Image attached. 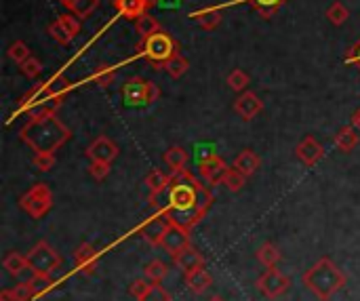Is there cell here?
<instances>
[{
	"label": "cell",
	"instance_id": "6da1fadb",
	"mask_svg": "<svg viewBox=\"0 0 360 301\" xmlns=\"http://www.w3.org/2000/svg\"><path fill=\"white\" fill-rule=\"evenodd\" d=\"M150 205L167 215L173 226L190 232L207 217L213 194L188 169H181L171 173V186L162 194L150 196Z\"/></svg>",
	"mask_w": 360,
	"mask_h": 301
},
{
	"label": "cell",
	"instance_id": "7a4b0ae2",
	"mask_svg": "<svg viewBox=\"0 0 360 301\" xmlns=\"http://www.w3.org/2000/svg\"><path fill=\"white\" fill-rule=\"evenodd\" d=\"M70 91V80L63 74H55L53 78L32 87L17 105L19 114H27L30 118L53 116L61 108L65 93Z\"/></svg>",
	"mask_w": 360,
	"mask_h": 301
},
{
	"label": "cell",
	"instance_id": "3957f363",
	"mask_svg": "<svg viewBox=\"0 0 360 301\" xmlns=\"http://www.w3.org/2000/svg\"><path fill=\"white\" fill-rule=\"evenodd\" d=\"M70 137L72 131L55 114L44 118H30L19 131V139L27 143L36 154H55Z\"/></svg>",
	"mask_w": 360,
	"mask_h": 301
},
{
	"label": "cell",
	"instance_id": "277c9868",
	"mask_svg": "<svg viewBox=\"0 0 360 301\" xmlns=\"http://www.w3.org/2000/svg\"><path fill=\"white\" fill-rule=\"evenodd\" d=\"M302 283L321 301H331V297L346 287V274L329 257H321L304 276Z\"/></svg>",
	"mask_w": 360,
	"mask_h": 301
},
{
	"label": "cell",
	"instance_id": "5b68a950",
	"mask_svg": "<svg viewBox=\"0 0 360 301\" xmlns=\"http://www.w3.org/2000/svg\"><path fill=\"white\" fill-rule=\"evenodd\" d=\"M177 53H179L177 40L165 30H160L148 38H141L137 44V57L148 61L154 70H165L167 61L173 59Z\"/></svg>",
	"mask_w": 360,
	"mask_h": 301
},
{
	"label": "cell",
	"instance_id": "8992f818",
	"mask_svg": "<svg viewBox=\"0 0 360 301\" xmlns=\"http://www.w3.org/2000/svg\"><path fill=\"white\" fill-rule=\"evenodd\" d=\"M19 207H21L32 219L44 217V215L53 209V192H51L49 184H44V181L34 184V186L19 198Z\"/></svg>",
	"mask_w": 360,
	"mask_h": 301
},
{
	"label": "cell",
	"instance_id": "52a82bcc",
	"mask_svg": "<svg viewBox=\"0 0 360 301\" xmlns=\"http://www.w3.org/2000/svg\"><path fill=\"white\" fill-rule=\"evenodd\" d=\"M27 262H30V268H32L34 274L51 276V274L61 266V255H59L46 241H40V243H36V245L30 249Z\"/></svg>",
	"mask_w": 360,
	"mask_h": 301
},
{
	"label": "cell",
	"instance_id": "ba28073f",
	"mask_svg": "<svg viewBox=\"0 0 360 301\" xmlns=\"http://www.w3.org/2000/svg\"><path fill=\"white\" fill-rule=\"evenodd\" d=\"M255 287H257V291H259L264 297L276 300V297H281V295H285V293L289 291L291 278H289L287 274H283L281 270H276V268H268V270L257 278Z\"/></svg>",
	"mask_w": 360,
	"mask_h": 301
},
{
	"label": "cell",
	"instance_id": "9c48e42d",
	"mask_svg": "<svg viewBox=\"0 0 360 301\" xmlns=\"http://www.w3.org/2000/svg\"><path fill=\"white\" fill-rule=\"evenodd\" d=\"M171 226L173 224L169 222V217L158 213V215H152L150 219H146L139 226V236H143V241L150 243L152 247H160V243H162V238H165V234L169 232Z\"/></svg>",
	"mask_w": 360,
	"mask_h": 301
},
{
	"label": "cell",
	"instance_id": "30bf717a",
	"mask_svg": "<svg viewBox=\"0 0 360 301\" xmlns=\"http://www.w3.org/2000/svg\"><path fill=\"white\" fill-rule=\"evenodd\" d=\"M228 171V165L226 160L219 156V154H207L205 158H200L198 162V175L211 184V186H219L224 184V175Z\"/></svg>",
	"mask_w": 360,
	"mask_h": 301
},
{
	"label": "cell",
	"instance_id": "8fae6325",
	"mask_svg": "<svg viewBox=\"0 0 360 301\" xmlns=\"http://www.w3.org/2000/svg\"><path fill=\"white\" fill-rule=\"evenodd\" d=\"M91 160H101V162H114L116 158H118V154H120V148L108 137V135H99V137H95L91 143H89V148H86V152H84Z\"/></svg>",
	"mask_w": 360,
	"mask_h": 301
},
{
	"label": "cell",
	"instance_id": "7c38bea8",
	"mask_svg": "<svg viewBox=\"0 0 360 301\" xmlns=\"http://www.w3.org/2000/svg\"><path fill=\"white\" fill-rule=\"evenodd\" d=\"M262 110H264V101H262V97L257 95V93H253V91H243L238 97H236V101H234V112L243 118V120H253L257 114H262Z\"/></svg>",
	"mask_w": 360,
	"mask_h": 301
},
{
	"label": "cell",
	"instance_id": "4fadbf2b",
	"mask_svg": "<svg viewBox=\"0 0 360 301\" xmlns=\"http://www.w3.org/2000/svg\"><path fill=\"white\" fill-rule=\"evenodd\" d=\"M295 156H297V160H300V162H304L306 167H314V165H319V162L323 160V156H325V148L316 141V137L308 135V137H304V139L297 143V148H295Z\"/></svg>",
	"mask_w": 360,
	"mask_h": 301
},
{
	"label": "cell",
	"instance_id": "5bb4252c",
	"mask_svg": "<svg viewBox=\"0 0 360 301\" xmlns=\"http://www.w3.org/2000/svg\"><path fill=\"white\" fill-rule=\"evenodd\" d=\"M74 266L80 274L93 276L97 266H99V253L93 245L82 243L76 251H74Z\"/></svg>",
	"mask_w": 360,
	"mask_h": 301
},
{
	"label": "cell",
	"instance_id": "9a60e30c",
	"mask_svg": "<svg viewBox=\"0 0 360 301\" xmlns=\"http://www.w3.org/2000/svg\"><path fill=\"white\" fill-rule=\"evenodd\" d=\"M160 247H162L167 253H171V255L175 257L177 253H181L184 249L190 247V232H188V230H181V228H177V226H171L169 232L165 234Z\"/></svg>",
	"mask_w": 360,
	"mask_h": 301
},
{
	"label": "cell",
	"instance_id": "2e32d148",
	"mask_svg": "<svg viewBox=\"0 0 360 301\" xmlns=\"http://www.w3.org/2000/svg\"><path fill=\"white\" fill-rule=\"evenodd\" d=\"M146 87H148V80L135 76V78H129L124 84H122V97L129 105H146Z\"/></svg>",
	"mask_w": 360,
	"mask_h": 301
},
{
	"label": "cell",
	"instance_id": "e0dca14e",
	"mask_svg": "<svg viewBox=\"0 0 360 301\" xmlns=\"http://www.w3.org/2000/svg\"><path fill=\"white\" fill-rule=\"evenodd\" d=\"M114 8L118 11L120 17L131 19V21H137L141 15L152 11L148 0H114Z\"/></svg>",
	"mask_w": 360,
	"mask_h": 301
},
{
	"label": "cell",
	"instance_id": "ac0fdd59",
	"mask_svg": "<svg viewBox=\"0 0 360 301\" xmlns=\"http://www.w3.org/2000/svg\"><path fill=\"white\" fill-rule=\"evenodd\" d=\"M173 260H175V266H177L184 274H190V272H194V270L205 268V257H202V253H198L192 245H190L188 249H184L181 253H177Z\"/></svg>",
	"mask_w": 360,
	"mask_h": 301
},
{
	"label": "cell",
	"instance_id": "d6986e66",
	"mask_svg": "<svg viewBox=\"0 0 360 301\" xmlns=\"http://www.w3.org/2000/svg\"><path fill=\"white\" fill-rule=\"evenodd\" d=\"M202 30H215L221 25V19H224V6H207L202 11H194L190 15Z\"/></svg>",
	"mask_w": 360,
	"mask_h": 301
},
{
	"label": "cell",
	"instance_id": "ffe728a7",
	"mask_svg": "<svg viewBox=\"0 0 360 301\" xmlns=\"http://www.w3.org/2000/svg\"><path fill=\"white\" fill-rule=\"evenodd\" d=\"M259 165H262V158H259L253 150H243V152L234 158V167H236L243 175H247V177H253V175L257 173Z\"/></svg>",
	"mask_w": 360,
	"mask_h": 301
},
{
	"label": "cell",
	"instance_id": "44dd1931",
	"mask_svg": "<svg viewBox=\"0 0 360 301\" xmlns=\"http://www.w3.org/2000/svg\"><path fill=\"white\" fill-rule=\"evenodd\" d=\"M188 158H190V156H188L186 148H181V146H171V148H167L165 154H162V160H165V165L171 169V173L186 169Z\"/></svg>",
	"mask_w": 360,
	"mask_h": 301
},
{
	"label": "cell",
	"instance_id": "7402d4cb",
	"mask_svg": "<svg viewBox=\"0 0 360 301\" xmlns=\"http://www.w3.org/2000/svg\"><path fill=\"white\" fill-rule=\"evenodd\" d=\"M184 276H186V285H188V287H190V291H192V293H196V295L205 293V291L211 287V283H213V276H211L205 268L194 270V272L184 274Z\"/></svg>",
	"mask_w": 360,
	"mask_h": 301
},
{
	"label": "cell",
	"instance_id": "603a6c76",
	"mask_svg": "<svg viewBox=\"0 0 360 301\" xmlns=\"http://www.w3.org/2000/svg\"><path fill=\"white\" fill-rule=\"evenodd\" d=\"M2 266H4V270H6L11 276H21V274H25V272H32L30 262H27V255H21V253H8V255L2 260Z\"/></svg>",
	"mask_w": 360,
	"mask_h": 301
},
{
	"label": "cell",
	"instance_id": "cb8c5ba5",
	"mask_svg": "<svg viewBox=\"0 0 360 301\" xmlns=\"http://www.w3.org/2000/svg\"><path fill=\"white\" fill-rule=\"evenodd\" d=\"M359 146V135L354 127H342L335 135V148L342 150L344 154H350Z\"/></svg>",
	"mask_w": 360,
	"mask_h": 301
},
{
	"label": "cell",
	"instance_id": "d4e9b609",
	"mask_svg": "<svg viewBox=\"0 0 360 301\" xmlns=\"http://www.w3.org/2000/svg\"><path fill=\"white\" fill-rule=\"evenodd\" d=\"M146 186H148L150 196H158V194H162V192L171 186V175H167V173H162V171L154 169V171H150V173H148V177H146Z\"/></svg>",
	"mask_w": 360,
	"mask_h": 301
},
{
	"label": "cell",
	"instance_id": "484cf974",
	"mask_svg": "<svg viewBox=\"0 0 360 301\" xmlns=\"http://www.w3.org/2000/svg\"><path fill=\"white\" fill-rule=\"evenodd\" d=\"M57 2L80 19H86L99 6V0H57Z\"/></svg>",
	"mask_w": 360,
	"mask_h": 301
},
{
	"label": "cell",
	"instance_id": "4316f807",
	"mask_svg": "<svg viewBox=\"0 0 360 301\" xmlns=\"http://www.w3.org/2000/svg\"><path fill=\"white\" fill-rule=\"evenodd\" d=\"M255 255H257V262H259L262 266H266V268H276V264L283 260L281 249H278L276 245H272V243H264V245L255 251Z\"/></svg>",
	"mask_w": 360,
	"mask_h": 301
},
{
	"label": "cell",
	"instance_id": "83f0119b",
	"mask_svg": "<svg viewBox=\"0 0 360 301\" xmlns=\"http://www.w3.org/2000/svg\"><path fill=\"white\" fill-rule=\"evenodd\" d=\"M243 2H247L249 6H253L264 19H270V17H274L289 0H243Z\"/></svg>",
	"mask_w": 360,
	"mask_h": 301
},
{
	"label": "cell",
	"instance_id": "f1b7e54d",
	"mask_svg": "<svg viewBox=\"0 0 360 301\" xmlns=\"http://www.w3.org/2000/svg\"><path fill=\"white\" fill-rule=\"evenodd\" d=\"M116 74H118V70H116L114 65H110V63H99V65L95 68V72H93L91 80H93L97 87H101V89H108L110 84H114V80H116Z\"/></svg>",
	"mask_w": 360,
	"mask_h": 301
},
{
	"label": "cell",
	"instance_id": "f546056e",
	"mask_svg": "<svg viewBox=\"0 0 360 301\" xmlns=\"http://www.w3.org/2000/svg\"><path fill=\"white\" fill-rule=\"evenodd\" d=\"M135 30H137V34H139V40H141V38H148V36L160 32L162 27H160L158 19L152 17V13H146V15H141V17L135 21Z\"/></svg>",
	"mask_w": 360,
	"mask_h": 301
},
{
	"label": "cell",
	"instance_id": "4dcf8cb0",
	"mask_svg": "<svg viewBox=\"0 0 360 301\" xmlns=\"http://www.w3.org/2000/svg\"><path fill=\"white\" fill-rule=\"evenodd\" d=\"M167 274H169V268H167V264L160 262V260H152V262L146 266V270H143V278H148L152 285H160V283L167 278Z\"/></svg>",
	"mask_w": 360,
	"mask_h": 301
},
{
	"label": "cell",
	"instance_id": "1f68e13d",
	"mask_svg": "<svg viewBox=\"0 0 360 301\" xmlns=\"http://www.w3.org/2000/svg\"><path fill=\"white\" fill-rule=\"evenodd\" d=\"M325 17H327L329 23H333V25H344V23L348 21V17H350V11H348V6H346L344 2L335 0L333 4H329Z\"/></svg>",
	"mask_w": 360,
	"mask_h": 301
},
{
	"label": "cell",
	"instance_id": "d6a6232c",
	"mask_svg": "<svg viewBox=\"0 0 360 301\" xmlns=\"http://www.w3.org/2000/svg\"><path fill=\"white\" fill-rule=\"evenodd\" d=\"M188 70H190V61L181 55V51H179L173 59H169L167 65H165V72H167L171 78H181Z\"/></svg>",
	"mask_w": 360,
	"mask_h": 301
},
{
	"label": "cell",
	"instance_id": "836d02e7",
	"mask_svg": "<svg viewBox=\"0 0 360 301\" xmlns=\"http://www.w3.org/2000/svg\"><path fill=\"white\" fill-rule=\"evenodd\" d=\"M249 82H251V78H249V74L245 72V70H232L228 76H226V84L232 89V91H236V93H243V91H247V87H249Z\"/></svg>",
	"mask_w": 360,
	"mask_h": 301
},
{
	"label": "cell",
	"instance_id": "e575fe53",
	"mask_svg": "<svg viewBox=\"0 0 360 301\" xmlns=\"http://www.w3.org/2000/svg\"><path fill=\"white\" fill-rule=\"evenodd\" d=\"M247 184V175H243L236 167H228L226 175H224V186L230 190V192H240Z\"/></svg>",
	"mask_w": 360,
	"mask_h": 301
},
{
	"label": "cell",
	"instance_id": "d590c367",
	"mask_svg": "<svg viewBox=\"0 0 360 301\" xmlns=\"http://www.w3.org/2000/svg\"><path fill=\"white\" fill-rule=\"evenodd\" d=\"M27 283H30V287H32L34 300H36V297H40V295H44L49 289H53V281H51V276H44V274H30Z\"/></svg>",
	"mask_w": 360,
	"mask_h": 301
},
{
	"label": "cell",
	"instance_id": "8d00e7d4",
	"mask_svg": "<svg viewBox=\"0 0 360 301\" xmlns=\"http://www.w3.org/2000/svg\"><path fill=\"white\" fill-rule=\"evenodd\" d=\"M6 55H8V59H11L13 63H17V65H21V63H23L27 57H32V53H30V46H27L23 40H15V42L8 46Z\"/></svg>",
	"mask_w": 360,
	"mask_h": 301
},
{
	"label": "cell",
	"instance_id": "74e56055",
	"mask_svg": "<svg viewBox=\"0 0 360 301\" xmlns=\"http://www.w3.org/2000/svg\"><path fill=\"white\" fill-rule=\"evenodd\" d=\"M19 72L25 76V78H30V80H36L40 74H42V61L38 59V57H27L21 65H19Z\"/></svg>",
	"mask_w": 360,
	"mask_h": 301
},
{
	"label": "cell",
	"instance_id": "f35d334b",
	"mask_svg": "<svg viewBox=\"0 0 360 301\" xmlns=\"http://www.w3.org/2000/svg\"><path fill=\"white\" fill-rule=\"evenodd\" d=\"M46 32H49V36L55 40V42H59V44H63V46H68L74 38L68 34V30L59 23V19H55L53 23H49V27H46Z\"/></svg>",
	"mask_w": 360,
	"mask_h": 301
},
{
	"label": "cell",
	"instance_id": "ab89813d",
	"mask_svg": "<svg viewBox=\"0 0 360 301\" xmlns=\"http://www.w3.org/2000/svg\"><path fill=\"white\" fill-rule=\"evenodd\" d=\"M59 19V23L68 30V34L72 36V38H76L78 34H80V17H76L74 13H63V15H59L57 17Z\"/></svg>",
	"mask_w": 360,
	"mask_h": 301
},
{
	"label": "cell",
	"instance_id": "60d3db41",
	"mask_svg": "<svg viewBox=\"0 0 360 301\" xmlns=\"http://www.w3.org/2000/svg\"><path fill=\"white\" fill-rule=\"evenodd\" d=\"M110 171H112V165H110V162L91 160V165H89V175H91L95 181H103V179H108Z\"/></svg>",
	"mask_w": 360,
	"mask_h": 301
},
{
	"label": "cell",
	"instance_id": "b9f144b4",
	"mask_svg": "<svg viewBox=\"0 0 360 301\" xmlns=\"http://www.w3.org/2000/svg\"><path fill=\"white\" fill-rule=\"evenodd\" d=\"M139 301H173V297H171V293L162 285H152L150 291Z\"/></svg>",
	"mask_w": 360,
	"mask_h": 301
},
{
	"label": "cell",
	"instance_id": "7bdbcfd3",
	"mask_svg": "<svg viewBox=\"0 0 360 301\" xmlns=\"http://www.w3.org/2000/svg\"><path fill=\"white\" fill-rule=\"evenodd\" d=\"M32 165L40 171V173H46L55 167V154H34V160Z\"/></svg>",
	"mask_w": 360,
	"mask_h": 301
},
{
	"label": "cell",
	"instance_id": "ee69618b",
	"mask_svg": "<svg viewBox=\"0 0 360 301\" xmlns=\"http://www.w3.org/2000/svg\"><path fill=\"white\" fill-rule=\"evenodd\" d=\"M11 295H13V300L15 301L34 300V293H32V287H30L27 281H25V283H19L17 287H13V289H11Z\"/></svg>",
	"mask_w": 360,
	"mask_h": 301
},
{
	"label": "cell",
	"instance_id": "f6af8a7d",
	"mask_svg": "<svg viewBox=\"0 0 360 301\" xmlns=\"http://www.w3.org/2000/svg\"><path fill=\"white\" fill-rule=\"evenodd\" d=\"M150 287H152V283H150L148 278H137L135 283H131L129 293H131L135 300H141V297L150 291Z\"/></svg>",
	"mask_w": 360,
	"mask_h": 301
},
{
	"label": "cell",
	"instance_id": "bcb514c9",
	"mask_svg": "<svg viewBox=\"0 0 360 301\" xmlns=\"http://www.w3.org/2000/svg\"><path fill=\"white\" fill-rule=\"evenodd\" d=\"M158 99H160V89H158V84L152 82V80H148V87H146V105H152V103L158 101Z\"/></svg>",
	"mask_w": 360,
	"mask_h": 301
},
{
	"label": "cell",
	"instance_id": "7dc6e473",
	"mask_svg": "<svg viewBox=\"0 0 360 301\" xmlns=\"http://www.w3.org/2000/svg\"><path fill=\"white\" fill-rule=\"evenodd\" d=\"M346 63H350V65H356L360 70V38L348 49V53H346Z\"/></svg>",
	"mask_w": 360,
	"mask_h": 301
},
{
	"label": "cell",
	"instance_id": "c3c4849f",
	"mask_svg": "<svg viewBox=\"0 0 360 301\" xmlns=\"http://www.w3.org/2000/svg\"><path fill=\"white\" fill-rule=\"evenodd\" d=\"M352 127L360 131V108L354 112V114H352Z\"/></svg>",
	"mask_w": 360,
	"mask_h": 301
},
{
	"label": "cell",
	"instance_id": "681fc988",
	"mask_svg": "<svg viewBox=\"0 0 360 301\" xmlns=\"http://www.w3.org/2000/svg\"><path fill=\"white\" fill-rule=\"evenodd\" d=\"M0 301H15L13 300V295H11V289H4V291L0 293Z\"/></svg>",
	"mask_w": 360,
	"mask_h": 301
},
{
	"label": "cell",
	"instance_id": "f907efd6",
	"mask_svg": "<svg viewBox=\"0 0 360 301\" xmlns=\"http://www.w3.org/2000/svg\"><path fill=\"white\" fill-rule=\"evenodd\" d=\"M148 2H150V6H152V8H154L156 4H160V0H148Z\"/></svg>",
	"mask_w": 360,
	"mask_h": 301
},
{
	"label": "cell",
	"instance_id": "816d5d0a",
	"mask_svg": "<svg viewBox=\"0 0 360 301\" xmlns=\"http://www.w3.org/2000/svg\"><path fill=\"white\" fill-rule=\"evenodd\" d=\"M209 301H226V300H221L219 295H215V297H211V300H209Z\"/></svg>",
	"mask_w": 360,
	"mask_h": 301
}]
</instances>
